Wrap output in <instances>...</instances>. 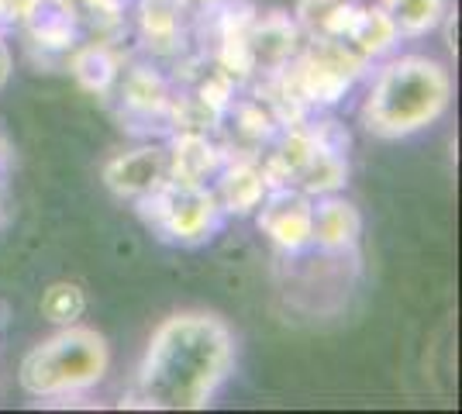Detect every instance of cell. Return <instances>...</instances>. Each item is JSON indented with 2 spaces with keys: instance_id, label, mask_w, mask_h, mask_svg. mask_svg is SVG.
Here are the masks:
<instances>
[{
  "instance_id": "ac0fdd59",
  "label": "cell",
  "mask_w": 462,
  "mask_h": 414,
  "mask_svg": "<svg viewBox=\"0 0 462 414\" xmlns=\"http://www.w3.org/2000/svg\"><path fill=\"white\" fill-rule=\"evenodd\" d=\"M32 0H0V21H18L24 18Z\"/></svg>"
},
{
  "instance_id": "7c38bea8",
  "label": "cell",
  "mask_w": 462,
  "mask_h": 414,
  "mask_svg": "<svg viewBox=\"0 0 462 414\" xmlns=\"http://www.w3.org/2000/svg\"><path fill=\"white\" fill-rule=\"evenodd\" d=\"M363 228V221L356 215V207L346 200L328 198L314 207V238L325 245V249H346L356 242Z\"/></svg>"
},
{
  "instance_id": "277c9868",
  "label": "cell",
  "mask_w": 462,
  "mask_h": 414,
  "mask_svg": "<svg viewBox=\"0 0 462 414\" xmlns=\"http://www.w3.org/2000/svg\"><path fill=\"white\" fill-rule=\"evenodd\" d=\"M138 204L162 235L187 245L204 242L217 225V198L211 190H204V183H183L170 177L152 194L138 198Z\"/></svg>"
},
{
  "instance_id": "9c48e42d",
  "label": "cell",
  "mask_w": 462,
  "mask_h": 414,
  "mask_svg": "<svg viewBox=\"0 0 462 414\" xmlns=\"http://www.w3.org/2000/svg\"><path fill=\"white\" fill-rule=\"evenodd\" d=\"M24 21H28L32 39L45 49H66L77 32V14H73L69 0H32L24 11Z\"/></svg>"
},
{
  "instance_id": "ba28073f",
  "label": "cell",
  "mask_w": 462,
  "mask_h": 414,
  "mask_svg": "<svg viewBox=\"0 0 462 414\" xmlns=\"http://www.w3.org/2000/svg\"><path fill=\"white\" fill-rule=\"evenodd\" d=\"M221 152L214 149L204 132H180L173 152H170V177L183 183H204L221 170Z\"/></svg>"
},
{
  "instance_id": "5bb4252c",
  "label": "cell",
  "mask_w": 462,
  "mask_h": 414,
  "mask_svg": "<svg viewBox=\"0 0 462 414\" xmlns=\"http://www.w3.org/2000/svg\"><path fill=\"white\" fill-rule=\"evenodd\" d=\"M125 104L138 115H162L170 107L166 79L152 69H132L125 79Z\"/></svg>"
},
{
  "instance_id": "52a82bcc",
  "label": "cell",
  "mask_w": 462,
  "mask_h": 414,
  "mask_svg": "<svg viewBox=\"0 0 462 414\" xmlns=\"http://www.w3.org/2000/svg\"><path fill=\"white\" fill-rule=\"evenodd\" d=\"M297 39H300L297 35V24L287 14H280V11H273L266 18H252V28H249L252 62H263V66L280 69L297 52Z\"/></svg>"
},
{
  "instance_id": "8fae6325",
  "label": "cell",
  "mask_w": 462,
  "mask_h": 414,
  "mask_svg": "<svg viewBox=\"0 0 462 414\" xmlns=\"http://www.w3.org/2000/svg\"><path fill=\"white\" fill-rule=\"evenodd\" d=\"M393 39H397V28L390 24V18H386L380 7H356L352 24H348L342 41H346L352 52H359L363 60H373L383 49H390Z\"/></svg>"
},
{
  "instance_id": "6da1fadb",
  "label": "cell",
  "mask_w": 462,
  "mask_h": 414,
  "mask_svg": "<svg viewBox=\"0 0 462 414\" xmlns=\"http://www.w3.org/2000/svg\"><path fill=\"white\" fill-rule=\"evenodd\" d=\"M231 366V336L214 317L180 315L155 332L138 370L132 404L193 411L204 408Z\"/></svg>"
},
{
  "instance_id": "e0dca14e",
  "label": "cell",
  "mask_w": 462,
  "mask_h": 414,
  "mask_svg": "<svg viewBox=\"0 0 462 414\" xmlns=\"http://www.w3.org/2000/svg\"><path fill=\"white\" fill-rule=\"evenodd\" d=\"M338 4H342V0H300L297 18H300V24L308 28L314 39H325L328 21H331V14L338 11Z\"/></svg>"
},
{
  "instance_id": "9a60e30c",
  "label": "cell",
  "mask_w": 462,
  "mask_h": 414,
  "mask_svg": "<svg viewBox=\"0 0 462 414\" xmlns=\"http://www.w3.org/2000/svg\"><path fill=\"white\" fill-rule=\"evenodd\" d=\"M73 77L79 79L83 90L107 94L111 83L117 79V60L104 45H87V49H79L77 60H73Z\"/></svg>"
},
{
  "instance_id": "d6986e66",
  "label": "cell",
  "mask_w": 462,
  "mask_h": 414,
  "mask_svg": "<svg viewBox=\"0 0 462 414\" xmlns=\"http://www.w3.org/2000/svg\"><path fill=\"white\" fill-rule=\"evenodd\" d=\"M7 69H11V56H7V49L0 45V83L7 79Z\"/></svg>"
},
{
  "instance_id": "7a4b0ae2",
  "label": "cell",
  "mask_w": 462,
  "mask_h": 414,
  "mask_svg": "<svg viewBox=\"0 0 462 414\" xmlns=\"http://www.w3.org/2000/svg\"><path fill=\"white\" fill-rule=\"evenodd\" d=\"M452 83L439 62L407 60L386 66L366 100V128L383 138H401L439 118L448 104Z\"/></svg>"
},
{
  "instance_id": "2e32d148",
  "label": "cell",
  "mask_w": 462,
  "mask_h": 414,
  "mask_svg": "<svg viewBox=\"0 0 462 414\" xmlns=\"http://www.w3.org/2000/svg\"><path fill=\"white\" fill-rule=\"evenodd\" d=\"M42 311H45L49 321H56V325H73L83 315V294H79V287H73V283L49 287L45 297H42Z\"/></svg>"
},
{
  "instance_id": "5b68a950",
  "label": "cell",
  "mask_w": 462,
  "mask_h": 414,
  "mask_svg": "<svg viewBox=\"0 0 462 414\" xmlns=\"http://www.w3.org/2000/svg\"><path fill=\"white\" fill-rule=\"evenodd\" d=\"M259 228L283 249H300L314 238V207L308 194L280 187L259 211Z\"/></svg>"
},
{
  "instance_id": "4fadbf2b",
  "label": "cell",
  "mask_w": 462,
  "mask_h": 414,
  "mask_svg": "<svg viewBox=\"0 0 462 414\" xmlns=\"http://www.w3.org/2000/svg\"><path fill=\"white\" fill-rule=\"evenodd\" d=\"M380 11L397 28V35H421L442 18V0H380Z\"/></svg>"
},
{
  "instance_id": "ffe728a7",
  "label": "cell",
  "mask_w": 462,
  "mask_h": 414,
  "mask_svg": "<svg viewBox=\"0 0 462 414\" xmlns=\"http://www.w3.org/2000/svg\"><path fill=\"white\" fill-rule=\"evenodd\" d=\"M197 4H217V0H197Z\"/></svg>"
},
{
  "instance_id": "3957f363",
  "label": "cell",
  "mask_w": 462,
  "mask_h": 414,
  "mask_svg": "<svg viewBox=\"0 0 462 414\" xmlns=\"http://www.w3.org/2000/svg\"><path fill=\"white\" fill-rule=\"evenodd\" d=\"M107 370V345L90 328H66L49 338L21 366V383L35 397L87 391Z\"/></svg>"
},
{
  "instance_id": "30bf717a",
  "label": "cell",
  "mask_w": 462,
  "mask_h": 414,
  "mask_svg": "<svg viewBox=\"0 0 462 414\" xmlns=\"http://www.w3.org/2000/svg\"><path fill=\"white\" fill-rule=\"evenodd\" d=\"M266 173L255 170L252 162H231L221 173V204L235 215H249L266 198Z\"/></svg>"
},
{
  "instance_id": "8992f818",
  "label": "cell",
  "mask_w": 462,
  "mask_h": 414,
  "mask_svg": "<svg viewBox=\"0 0 462 414\" xmlns=\"http://www.w3.org/2000/svg\"><path fill=\"white\" fill-rule=\"evenodd\" d=\"M166 179H170V152L162 149H135L107 166V187L125 198H145Z\"/></svg>"
}]
</instances>
